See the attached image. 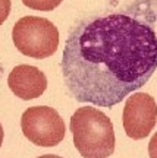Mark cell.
Wrapping results in <instances>:
<instances>
[{
    "mask_svg": "<svg viewBox=\"0 0 157 158\" xmlns=\"http://www.w3.org/2000/svg\"><path fill=\"white\" fill-rule=\"evenodd\" d=\"M60 69L76 101L110 108L156 72V31L129 12L82 19L68 35Z\"/></svg>",
    "mask_w": 157,
    "mask_h": 158,
    "instance_id": "cell-1",
    "label": "cell"
},
{
    "mask_svg": "<svg viewBox=\"0 0 157 158\" xmlns=\"http://www.w3.org/2000/svg\"><path fill=\"white\" fill-rule=\"evenodd\" d=\"M71 132L73 145L84 158H107L115 151L113 124L97 108H78L71 117Z\"/></svg>",
    "mask_w": 157,
    "mask_h": 158,
    "instance_id": "cell-2",
    "label": "cell"
},
{
    "mask_svg": "<svg viewBox=\"0 0 157 158\" xmlns=\"http://www.w3.org/2000/svg\"><path fill=\"white\" fill-rule=\"evenodd\" d=\"M13 44L22 54L34 59L53 56L59 45V31L46 18L24 16L12 31Z\"/></svg>",
    "mask_w": 157,
    "mask_h": 158,
    "instance_id": "cell-3",
    "label": "cell"
},
{
    "mask_svg": "<svg viewBox=\"0 0 157 158\" xmlns=\"http://www.w3.org/2000/svg\"><path fill=\"white\" fill-rule=\"evenodd\" d=\"M24 136L38 147H56L65 138L66 126L60 114L47 106L29 107L21 117Z\"/></svg>",
    "mask_w": 157,
    "mask_h": 158,
    "instance_id": "cell-4",
    "label": "cell"
},
{
    "mask_svg": "<svg viewBox=\"0 0 157 158\" xmlns=\"http://www.w3.org/2000/svg\"><path fill=\"white\" fill-rule=\"evenodd\" d=\"M125 133L135 141L144 139L151 133L157 123L156 100L147 92H135L128 97L124 108Z\"/></svg>",
    "mask_w": 157,
    "mask_h": 158,
    "instance_id": "cell-5",
    "label": "cell"
},
{
    "mask_svg": "<svg viewBox=\"0 0 157 158\" xmlns=\"http://www.w3.org/2000/svg\"><path fill=\"white\" fill-rule=\"evenodd\" d=\"M7 85L16 97L28 101L43 95L47 88V78L35 66L19 64L12 69V72L9 73Z\"/></svg>",
    "mask_w": 157,
    "mask_h": 158,
    "instance_id": "cell-6",
    "label": "cell"
},
{
    "mask_svg": "<svg viewBox=\"0 0 157 158\" xmlns=\"http://www.w3.org/2000/svg\"><path fill=\"white\" fill-rule=\"evenodd\" d=\"M63 0H22V3L34 10H55Z\"/></svg>",
    "mask_w": 157,
    "mask_h": 158,
    "instance_id": "cell-7",
    "label": "cell"
},
{
    "mask_svg": "<svg viewBox=\"0 0 157 158\" xmlns=\"http://www.w3.org/2000/svg\"><path fill=\"white\" fill-rule=\"evenodd\" d=\"M11 7H12L11 0H0V25L7 19L9 13H11Z\"/></svg>",
    "mask_w": 157,
    "mask_h": 158,
    "instance_id": "cell-8",
    "label": "cell"
},
{
    "mask_svg": "<svg viewBox=\"0 0 157 158\" xmlns=\"http://www.w3.org/2000/svg\"><path fill=\"white\" fill-rule=\"evenodd\" d=\"M148 155L150 158H157V132L151 136V141L148 142Z\"/></svg>",
    "mask_w": 157,
    "mask_h": 158,
    "instance_id": "cell-9",
    "label": "cell"
},
{
    "mask_svg": "<svg viewBox=\"0 0 157 158\" xmlns=\"http://www.w3.org/2000/svg\"><path fill=\"white\" fill-rule=\"evenodd\" d=\"M37 158H62V157L55 155V154H46V155H41V157H37Z\"/></svg>",
    "mask_w": 157,
    "mask_h": 158,
    "instance_id": "cell-10",
    "label": "cell"
},
{
    "mask_svg": "<svg viewBox=\"0 0 157 158\" xmlns=\"http://www.w3.org/2000/svg\"><path fill=\"white\" fill-rule=\"evenodd\" d=\"M3 143V127H2V123H0V147Z\"/></svg>",
    "mask_w": 157,
    "mask_h": 158,
    "instance_id": "cell-11",
    "label": "cell"
}]
</instances>
